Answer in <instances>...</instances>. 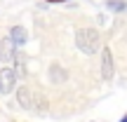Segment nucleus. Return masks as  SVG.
<instances>
[{"label":"nucleus","instance_id":"nucleus-5","mask_svg":"<svg viewBox=\"0 0 127 122\" xmlns=\"http://www.w3.org/2000/svg\"><path fill=\"white\" fill-rule=\"evenodd\" d=\"M9 38L17 42V47H19V45H26V40H28V35H26V31H24V26H12Z\"/></svg>","mask_w":127,"mask_h":122},{"label":"nucleus","instance_id":"nucleus-9","mask_svg":"<svg viewBox=\"0 0 127 122\" xmlns=\"http://www.w3.org/2000/svg\"><path fill=\"white\" fill-rule=\"evenodd\" d=\"M47 2H66V0H47Z\"/></svg>","mask_w":127,"mask_h":122},{"label":"nucleus","instance_id":"nucleus-1","mask_svg":"<svg viewBox=\"0 0 127 122\" xmlns=\"http://www.w3.org/2000/svg\"><path fill=\"white\" fill-rule=\"evenodd\" d=\"M75 45L85 54H94L101 49V38L94 28H78L75 31Z\"/></svg>","mask_w":127,"mask_h":122},{"label":"nucleus","instance_id":"nucleus-4","mask_svg":"<svg viewBox=\"0 0 127 122\" xmlns=\"http://www.w3.org/2000/svg\"><path fill=\"white\" fill-rule=\"evenodd\" d=\"M101 77L104 80L113 77V54L108 47H104V54H101Z\"/></svg>","mask_w":127,"mask_h":122},{"label":"nucleus","instance_id":"nucleus-6","mask_svg":"<svg viewBox=\"0 0 127 122\" xmlns=\"http://www.w3.org/2000/svg\"><path fill=\"white\" fill-rule=\"evenodd\" d=\"M50 77H52V82L61 85V82L66 80V71H64L59 63H52V66H50Z\"/></svg>","mask_w":127,"mask_h":122},{"label":"nucleus","instance_id":"nucleus-7","mask_svg":"<svg viewBox=\"0 0 127 122\" xmlns=\"http://www.w3.org/2000/svg\"><path fill=\"white\" fill-rule=\"evenodd\" d=\"M17 96H19V103H21L24 108H31V106H33V99H31V92H28V87H21V89L17 92Z\"/></svg>","mask_w":127,"mask_h":122},{"label":"nucleus","instance_id":"nucleus-10","mask_svg":"<svg viewBox=\"0 0 127 122\" xmlns=\"http://www.w3.org/2000/svg\"><path fill=\"white\" fill-rule=\"evenodd\" d=\"M120 122H127V115H125V118H123V120H120Z\"/></svg>","mask_w":127,"mask_h":122},{"label":"nucleus","instance_id":"nucleus-2","mask_svg":"<svg viewBox=\"0 0 127 122\" xmlns=\"http://www.w3.org/2000/svg\"><path fill=\"white\" fill-rule=\"evenodd\" d=\"M14 87H17V71L5 66L0 71V92L2 94H9V92H14Z\"/></svg>","mask_w":127,"mask_h":122},{"label":"nucleus","instance_id":"nucleus-3","mask_svg":"<svg viewBox=\"0 0 127 122\" xmlns=\"http://www.w3.org/2000/svg\"><path fill=\"white\" fill-rule=\"evenodd\" d=\"M14 47H17V42L12 40V38H5L2 42H0V61L2 63H17V52H14Z\"/></svg>","mask_w":127,"mask_h":122},{"label":"nucleus","instance_id":"nucleus-8","mask_svg":"<svg viewBox=\"0 0 127 122\" xmlns=\"http://www.w3.org/2000/svg\"><path fill=\"white\" fill-rule=\"evenodd\" d=\"M106 9H111V12H125L127 9V2L125 0H106Z\"/></svg>","mask_w":127,"mask_h":122}]
</instances>
